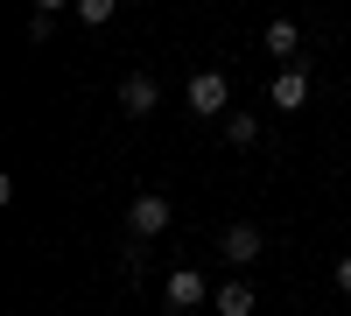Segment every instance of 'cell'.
<instances>
[{"label":"cell","mask_w":351,"mask_h":316,"mask_svg":"<svg viewBox=\"0 0 351 316\" xmlns=\"http://www.w3.org/2000/svg\"><path fill=\"white\" fill-rule=\"evenodd\" d=\"M169 218H176V211H169V197H162V190H141L134 204H127V232H134V239H162V232H169Z\"/></svg>","instance_id":"7a4b0ae2"},{"label":"cell","mask_w":351,"mask_h":316,"mask_svg":"<svg viewBox=\"0 0 351 316\" xmlns=\"http://www.w3.org/2000/svg\"><path fill=\"white\" fill-rule=\"evenodd\" d=\"M112 8H120V0H77V21H84V28H106Z\"/></svg>","instance_id":"30bf717a"},{"label":"cell","mask_w":351,"mask_h":316,"mask_svg":"<svg viewBox=\"0 0 351 316\" xmlns=\"http://www.w3.org/2000/svg\"><path fill=\"white\" fill-rule=\"evenodd\" d=\"M141 246H148V239H134V232H127V246H120V267H127V274L148 267V253H141Z\"/></svg>","instance_id":"8fae6325"},{"label":"cell","mask_w":351,"mask_h":316,"mask_svg":"<svg viewBox=\"0 0 351 316\" xmlns=\"http://www.w3.org/2000/svg\"><path fill=\"white\" fill-rule=\"evenodd\" d=\"M330 281H337V289H344V295H351V253H344V260H337V267H330Z\"/></svg>","instance_id":"7c38bea8"},{"label":"cell","mask_w":351,"mask_h":316,"mask_svg":"<svg viewBox=\"0 0 351 316\" xmlns=\"http://www.w3.org/2000/svg\"><path fill=\"white\" fill-rule=\"evenodd\" d=\"M155 106H162V84H155L148 71H127V77H120V112H127V120H148Z\"/></svg>","instance_id":"3957f363"},{"label":"cell","mask_w":351,"mask_h":316,"mask_svg":"<svg viewBox=\"0 0 351 316\" xmlns=\"http://www.w3.org/2000/svg\"><path fill=\"white\" fill-rule=\"evenodd\" d=\"M211 302H218V316H253L260 295H253V281H218V295H211Z\"/></svg>","instance_id":"52a82bcc"},{"label":"cell","mask_w":351,"mask_h":316,"mask_svg":"<svg viewBox=\"0 0 351 316\" xmlns=\"http://www.w3.org/2000/svg\"><path fill=\"white\" fill-rule=\"evenodd\" d=\"M204 295H211V281H204V267H176V274L162 281V302H169V309H197Z\"/></svg>","instance_id":"5b68a950"},{"label":"cell","mask_w":351,"mask_h":316,"mask_svg":"<svg viewBox=\"0 0 351 316\" xmlns=\"http://www.w3.org/2000/svg\"><path fill=\"white\" fill-rule=\"evenodd\" d=\"M225 141H232V148H253V141H260V120H253V112H225Z\"/></svg>","instance_id":"9c48e42d"},{"label":"cell","mask_w":351,"mask_h":316,"mask_svg":"<svg viewBox=\"0 0 351 316\" xmlns=\"http://www.w3.org/2000/svg\"><path fill=\"white\" fill-rule=\"evenodd\" d=\"M218 246H225V260H232V267H253L260 253H267V232L239 218V225H225V239H218Z\"/></svg>","instance_id":"277c9868"},{"label":"cell","mask_w":351,"mask_h":316,"mask_svg":"<svg viewBox=\"0 0 351 316\" xmlns=\"http://www.w3.org/2000/svg\"><path fill=\"white\" fill-rule=\"evenodd\" d=\"M295 49H302V28L288 21V14H281V21H267V56H295Z\"/></svg>","instance_id":"ba28073f"},{"label":"cell","mask_w":351,"mask_h":316,"mask_svg":"<svg viewBox=\"0 0 351 316\" xmlns=\"http://www.w3.org/2000/svg\"><path fill=\"white\" fill-rule=\"evenodd\" d=\"M56 8H77V0H36V14H56Z\"/></svg>","instance_id":"4fadbf2b"},{"label":"cell","mask_w":351,"mask_h":316,"mask_svg":"<svg viewBox=\"0 0 351 316\" xmlns=\"http://www.w3.org/2000/svg\"><path fill=\"white\" fill-rule=\"evenodd\" d=\"M267 106H274V112H302V106H309V71L288 64V71L267 84Z\"/></svg>","instance_id":"8992f818"},{"label":"cell","mask_w":351,"mask_h":316,"mask_svg":"<svg viewBox=\"0 0 351 316\" xmlns=\"http://www.w3.org/2000/svg\"><path fill=\"white\" fill-rule=\"evenodd\" d=\"M183 99H190L197 120H225V112H232V84H225V71H190Z\"/></svg>","instance_id":"6da1fadb"}]
</instances>
